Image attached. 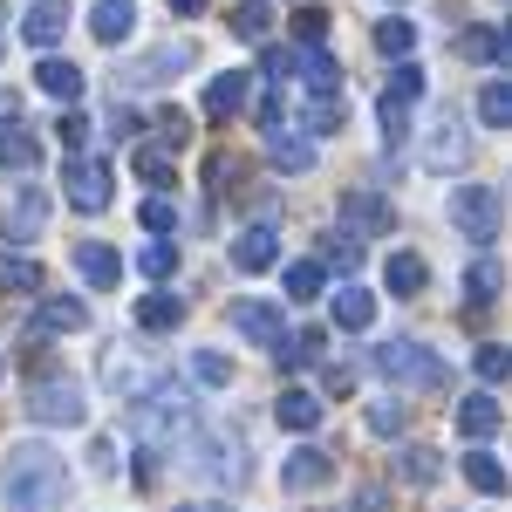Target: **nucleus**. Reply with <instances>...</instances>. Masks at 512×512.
Masks as SVG:
<instances>
[{"label":"nucleus","instance_id":"obj_1","mask_svg":"<svg viewBox=\"0 0 512 512\" xmlns=\"http://www.w3.org/2000/svg\"><path fill=\"white\" fill-rule=\"evenodd\" d=\"M69 499V465L48 444H14L0 465V506L7 512H62Z\"/></svg>","mask_w":512,"mask_h":512},{"label":"nucleus","instance_id":"obj_2","mask_svg":"<svg viewBox=\"0 0 512 512\" xmlns=\"http://www.w3.org/2000/svg\"><path fill=\"white\" fill-rule=\"evenodd\" d=\"M130 437H137L144 465L151 458H178L198 437V403L185 390H171V383H151V390L137 396V410H130Z\"/></svg>","mask_w":512,"mask_h":512},{"label":"nucleus","instance_id":"obj_3","mask_svg":"<svg viewBox=\"0 0 512 512\" xmlns=\"http://www.w3.org/2000/svg\"><path fill=\"white\" fill-rule=\"evenodd\" d=\"M376 369L390 376L396 390H444V355L424 349V342H403V335L376 349Z\"/></svg>","mask_w":512,"mask_h":512},{"label":"nucleus","instance_id":"obj_4","mask_svg":"<svg viewBox=\"0 0 512 512\" xmlns=\"http://www.w3.org/2000/svg\"><path fill=\"white\" fill-rule=\"evenodd\" d=\"M451 226H458V239H472V246H492L499 226H506L499 185H458L451 192Z\"/></svg>","mask_w":512,"mask_h":512},{"label":"nucleus","instance_id":"obj_5","mask_svg":"<svg viewBox=\"0 0 512 512\" xmlns=\"http://www.w3.org/2000/svg\"><path fill=\"white\" fill-rule=\"evenodd\" d=\"M178 458H192V472L205 485H219V492H239L246 485V444L239 437H192Z\"/></svg>","mask_w":512,"mask_h":512},{"label":"nucleus","instance_id":"obj_6","mask_svg":"<svg viewBox=\"0 0 512 512\" xmlns=\"http://www.w3.org/2000/svg\"><path fill=\"white\" fill-rule=\"evenodd\" d=\"M192 62H198L192 41H158V48H144L137 62H123V69H117V89H164V82L185 76Z\"/></svg>","mask_w":512,"mask_h":512},{"label":"nucleus","instance_id":"obj_7","mask_svg":"<svg viewBox=\"0 0 512 512\" xmlns=\"http://www.w3.org/2000/svg\"><path fill=\"white\" fill-rule=\"evenodd\" d=\"M28 417H35V424H62V431L89 424L82 383L76 376H35V383H28Z\"/></svg>","mask_w":512,"mask_h":512},{"label":"nucleus","instance_id":"obj_8","mask_svg":"<svg viewBox=\"0 0 512 512\" xmlns=\"http://www.w3.org/2000/svg\"><path fill=\"white\" fill-rule=\"evenodd\" d=\"M233 335L253 342V349H267V355H280V342H287V308H274V301H233Z\"/></svg>","mask_w":512,"mask_h":512},{"label":"nucleus","instance_id":"obj_9","mask_svg":"<svg viewBox=\"0 0 512 512\" xmlns=\"http://www.w3.org/2000/svg\"><path fill=\"white\" fill-rule=\"evenodd\" d=\"M390 226H396V212H390L383 192H349L342 198V239H376V233H390Z\"/></svg>","mask_w":512,"mask_h":512},{"label":"nucleus","instance_id":"obj_10","mask_svg":"<svg viewBox=\"0 0 512 512\" xmlns=\"http://www.w3.org/2000/svg\"><path fill=\"white\" fill-rule=\"evenodd\" d=\"M62 185H69V205H76V212H103V205H110V164L103 158H69V178H62Z\"/></svg>","mask_w":512,"mask_h":512},{"label":"nucleus","instance_id":"obj_11","mask_svg":"<svg viewBox=\"0 0 512 512\" xmlns=\"http://www.w3.org/2000/svg\"><path fill=\"white\" fill-rule=\"evenodd\" d=\"M472 158V137H465V123H458V110H444L431 130V144H424V164L431 171H458V164Z\"/></svg>","mask_w":512,"mask_h":512},{"label":"nucleus","instance_id":"obj_12","mask_svg":"<svg viewBox=\"0 0 512 512\" xmlns=\"http://www.w3.org/2000/svg\"><path fill=\"white\" fill-rule=\"evenodd\" d=\"M246 103H253V69H226V76L205 82V117L226 123V117H239Z\"/></svg>","mask_w":512,"mask_h":512},{"label":"nucleus","instance_id":"obj_13","mask_svg":"<svg viewBox=\"0 0 512 512\" xmlns=\"http://www.w3.org/2000/svg\"><path fill=\"white\" fill-rule=\"evenodd\" d=\"M328 478H335V458H328L321 444L287 451V465H280V485H287V492H315V485H328Z\"/></svg>","mask_w":512,"mask_h":512},{"label":"nucleus","instance_id":"obj_14","mask_svg":"<svg viewBox=\"0 0 512 512\" xmlns=\"http://www.w3.org/2000/svg\"><path fill=\"white\" fill-rule=\"evenodd\" d=\"M280 260V233L274 226H246V233H233V267L239 274H267Z\"/></svg>","mask_w":512,"mask_h":512},{"label":"nucleus","instance_id":"obj_15","mask_svg":"<svg viewBox=\"0 0 512 512\" xmlns=\"http://www.w3.org/2000/svg\"><path fill=\"white\" fill-rule=\"evenodd\" d=\"M0 226H7V239H14V246L41 239V226H48V192H41V185H28V192L7 205V219H0Z\"/></svg>","mask_w":512,"mask_h":512},{"label":"nucleus","instance_id":"obj_16","mask_svg":"<svg viewBox=\"0 0 512 512\" xmlns=\"http://www.w3.org/2000/svg\"><path fill=\"white\" fill-rule=\"evenodd\" d=\"M21 35H28V41L41 48V55H48L55 41L69 35V0H35V7L21 14Z\"/></svg>","mask_w":512,"mask_h":512},{"label":"nucleus","instance_id":"obj_17","mask_svg":"<svg viewBox=\"0 0 512 512\" xmlns=\"http://www.w3.org/2000/svg\"><path fill=\"white\" fill-rule=\"evenodd\" d=\"M130 28H137V0H96L89 7V35L103 41V48L130 41Z\"/></svg>","mask_w":512,"mask_h":512},{"label":"nucleus","instance_id":"obj_18","mask_svg":"<svg viewBox=\"0 0 512 512\" xmlns=\"http://www.w3.org/2000/svg\"><path fill=\"white\" fill-rule=\"evenodd\" d=\"M76 274L89 280V287H117V280H123V253H117V246H103V239H82V246H76Z\"/></svg>","mask_w":512,"mask_h":512},{"label":"nucleus","instance_id":"obj_19","mask_svg":"<svg viewBox=\"0 0 512 512\" xmlns=\"http://www.w3.org/2000/svg\"><path fill=\"white\" fill-rule=\"evenodd\" d=\"M35 82H41V96H55V103H69V110H76L82 103V69L76 62H62V55H41V69H35Z\"/></svg>","mask_w":512,"mask_h":512},{"label":"nucleus","instance_id":"obj_20","mask_svg":"<svg viewBox=\"0 0 512 512\" xmlns=\"http://www.w3.org/2000/svg\"><path fill=\"white\" fill-rule=\"evenodd\" d=\"M274 417H280V431L315 437V431H321V396H315V390H280V396H274Z\"/></svg>","mask_w":512,"mask_h":512},{"label":"nucleus","instance_id":"obj_21","mask_svg":"<svg viewBox=\"0 0 512 512\" xmlns=\"http://www.w3.org/2000/svg\"><path fill=\"white\" fill-rule=\"evenodd\" d=\"M0 164H7V171H35L41 164V144L28 137L21 117H0Z\"/></svg>","mask_w":512,"mask_h":512},{"label":"nucleus","instance_id":"obj_22","mask_svg":"<svg viewBox=\"0 0 512 512\" xmlns=\"http://www.w3.org/2000/svg\"><path fill=\"white\" fill-rule=\"evenodd\" d=\"M267 158L280 164V171H315V137H294V130H267Z\"/></svg>","mask_w":512,"mask_h":512},{"label":"nucleus","instance_id":"obj_23","mask_svg":"<svg viewBox=\"0 0 512 512\" xmlns=\"http://www.w3.org/2000/svg\"><path fill=\"white\" fill-rule=\"evenodd\" d=\"M294 69H301V82H308L315 96H342V69H335V55H328V48H301V55H294Z\"/></svg>","mask_w":512,"mask_h":512},{"label":"nucleus","instance_id":"obj_24","mask_svg":"<svg viewBox=\"0 0 512 512\" xmlns=\"http://www.w3.org/2000/svg\"><path fill=\"white\" fill-rule=\"evenodd\" d=\"M499 417H506V410H499V396H492V390H478V396H465V403H458V431L472 437V444L499 431Z\"/></svg>","mask_w":512,"mask_h":512},{"label":"nucleus","instance_id":"obj_25","mask_svg":"<svg viewBox=\"0 0 512 512\" xmlns=\"http://www.w3.org/2000/svg\"><path fill=\"white\" fill-rule=\"evenodd\" d=\"M35 328H48V335H82V328H89V301H69V294H55V301H41Z\"/></svg>","mask_w":512,"mask_h":512},{"label":"nucleus","instance_id":"obj_26","mask_svg":"<svg viewBox=\"0 0 512 512\" xmlns=\"http://www.w3.org/2000/svg\"><path fill=\"white\" fill-rule=\"evenodd\" d=\"M103 383H110V390H117L123 403H137V396L151 390V383H158V376H151V369H144V362H130V355H110V362H103Z\"/></svg>","mask_w":512,"mask_h":512},{"label":"nucleus","instance_id":"obj_27","mask_svg":"<svg viewBox=\"0 0 512 512\" xmlns=\"http://www.w3.org/2000/svg\"><path fill=\"white\" fill-rule=\"evenodd\" d=\"M458 55H465V62H506V28H499V21L465 28V35H458Z\"/></svg>","mask_w":512,"mask_h":512},{"label":"nucleus","instance_id":"obj_28","mask_svg":"<svg viewBox=\"0 0 512 512\" xmlns=\"http://www.w3.org/2000/svg\"><path fill=\"white\" fill-rule=\"evenodd\" d=\"M328 315H335V328H342V335H362V328L376 321V294H362V287H342Z\"/></svg>","mask_w":512,"mask_h":512},{"label":"nucleus","instance_id":"obj_29","mask_svg":"<svg viewBox=\"0 0 512 512\" xmlns=\"http://www.w3.org/2000/svg\"><path fill=\"white\" fill-rule=\"evenodd\" d=\"M178 321H185V301H178V294H144V301H137V328H144V335H171Z\"/></svg>","mask_w":512,"mask_h":512},{"label":"nucleus","instance_id":"obj_30","mask_svg":"<svg viewBox=\"0 0 512 512\" xmlns=\"http://www.w3.org/2000/svg\"><path fill=\"white\" fill-rule=\"evenodd\" d=\"M41 287H48L41 267L28 260V253H14V246H7V253H0V294H41Z\"/></svg>","mask_w":512,"mask_h":512},{"label":"nucleus","instance_id":"obj_31","mask_svg":"<svg viewBox=\"0 0 512 512\" xmlns=\"http://www.w3.org/2000/svg\"><path fill=\"white\" fill-rule=\"evenodd\" d=\"M437 472H444V458H437L431 444H403L396 451V478L403 485H437Z\"/></svg>","mask_w":512,"mask_h":512},{"label":"nucleus","instance_id":"obj_32","mask_svg":"<svg viewBox=\"0 0 512 512\" xmlns=\"http://www.w3.org/2000/svg\"><path fill=\"white\" fill-rule=\"evenodd\" d=\"M424 280H431V267L417 253H390V267H383V287L390 294H424Z\"/></svg>","mask_w":512,"mask_h":512},{"label":"nucleus","instance_id":"obj_33","mask_svg":"<svg viewBox=\"0 0 512 512\" xmlns=\"http://www.w3.org/2000/svg\"><path fill=\"white\" fill-rule=\"evenodd\" d=\"M321 280H328V267H321V260H294V267H287V301H294V308L321 301Z\"/></svg>","mask_w":512,"mask_h":512},{"label":"nucleus","instance_id":"obj_34","mask_svg":"<svg viewBox=\"0 0 512 512\" xmlns=\"http://www.w3.org/2000/svg\"><path fill=\"white\" fill-rule=\"evenodd\" d=\"M478 123H485V130H506V123H512V89L499 76L478 89Z\"/></svg>","mask_w":512,"mask_h":512},{"label":"nucleus","instance_id":"obj_35","mask_svg":"<svg viewBox=\"0 0 512 512\" xmlns=\"http://www.w3.org/2000/svg\"><path fill=\"white\" fill-rule=\"evenodd\" d=\"M465 478H472L485 499H499V492H506V465H499L492 451H465Z\"/></svg>","mask_w":512,"mask_h":512},{"label":"nucleus","instance_id":"obj_36","mask_svg":"<svg viewBox=\"0 0 512 512\" xmlns=\"http://www.w3.org/2000/svg\"><path fill=\"white\" fill-rule=\"evenodd\" d=\"M342 110H349L342 96H315V103L301 110V130H308V137H335V130H342Z\"/></svg>","mask_w":512,"mask_h":512},{"label":"nucleus","instance_id":"obj_37","mask_svg":"<svg viewBox=\"0 0 512 512\" xmlns=\"http://www.w3.org/2000/svg\"><path fill=\"white\" fill-rule=\"evenodd\" d=\"M376 48L390 55V62H410V48H417V21H376Z\"/></svg>","mask_w":512,"mask_h":512},{"label":"nucleus","instance_id":"obj_38","mask_svg":"<svg viewBox=\"0 0 512 512\" xmlns=\"http://www.w3.org/2000/svg\"><path fill=\"white\" fill-rule=\"evenodd\" d=\"M267 28H274V0H239L233 7V35L267 41Z\"/></svg>","mask_w":512,"mask_h":512},{"label":"nucleus","instance_id":"obj_39","mask_svg":"<svg viewBox=\"0 0 512 512\" xmlns=\"http://www.w3.org/2000/svg\"><path fill=\"white\" fill-rule=\"evenodd\" d=\"M465 301H472V308H492V301H499V267H492V260H472V267H465Z\"/></svg>","mask_w":512,"mask_h":512},{"label":"nucleus","instance_id":"obj_40","mask_svg":"<svg viewBox=\"0 0 512 512\" xmlns=\"http://www.w3.org/2000/svg\"><path fill=\"white\" fill-rule=\"evenodd\" d=\"M472 369H478V383L492 390V383H506V369H512V355H506V342H478V355H472Z\"/></svg>","mask_w":512,"mask_h":512},{"label":"nucleus","instance_id":"obj_41","mask_svg":"<svg viewBox=\"0 0 512 512\" xmlns=\"http://www.w3.org/2000/svg\"><path fill=\"white\" fill-rule=\"evenodd\" d=\"M137 274H151V280H171V274H178V246H171V239H151V246L137 253Z\"/></svg>","mask_w":512,"mask_h":512},{"label":"nucleus","instance_id":"obj_42","mask_svg":"<svg viewBox=\"0 0 512 512\" xmlns=\"http://www.w3.org/2000/svg\"><path fill=\"white\" fill-rule=\"evenodd\" d=\"M280 362H287V369H308V362H321V328L287 335V342H280Z\"/></svg>","mask_w":512,"mask_h":512},{"label":"nucleus","instance_id":"obj_43","mask_svg":"<svg viewBox=\"0 0 512 512\" xmlns=\"http://www.w3.org/2000/svg\"><path fill=\"white\" fill-rule=\"evenodd\" d=\"M192 376L205 383V390H226V383H233V362H226L219 349H198L192 355Z\"/></svg>","mask_w":512,"mask_h":512},{"label":"nucleus","instance_id":"obj_44","mask_svg":"<svg viewBox=\"0 0 512 512\" xmlns=\"http://www.w3.org/2000/svg\"><path fill=\"white\" fill-rule=\"evenodd\" d=\"M410 424V403H396V396H383V403H369V431L376 437H396Z\"/></svg>","mask_w":512,"mask_h":512},{"label":"nucleus","instance_id":"obj_45","mask_svg":"<svg viewBox=\"0 0 512 512\" xmlns=\"http://www.w3.org/2000/svg\"><path fill=\"white\" fill-rule=\"evenodd\" d=\"M383 96H396V103H417L424 96V69L417 62H396V76H390V89Z\"/></svg>","mask_w":512,"mask_h":512},{"label":"nucleus","instance_id":"obj_46","mask_svg":"<svg viewBox=\"0 0 512 512\" xmlns=\"http://www.w3.org/2000/svg\"><path fill=\"white\" fill-rule=\"evenodd\" d=\"M144 233H158V239H164V233H178V205H171L164 192H158V198H144Z\"/></svg>","mask_w":512,"mask_h":512},{"label":"nucleus","instance_id":"obj_47","mask_svg":"<svg viewBox=\"0 0 512 512\" xmlns=\"http://www.w3.org/2000/svg\"><path fill=\"white\" fill-rule=\"evenodd\" d=\"M89 130H96V123L82 117V110H69V117L55 123V137H62V151H69V158H82V144H89Z\"/></svg>","mask_w":512,"mask_h":512},{"label":"nucleus","instance_id":"obj_48","mask_svg":"<svg viewBox=\"0 0 512 512\" xmlns=\"http://www.w3.org/2000/svg\"><path fill=\"white\" fill-rule=\"evenodd\" d=\"M376 110H383V137H390V151H396V144L410 137V103H396V96H383Z\"/></svg>","mask_w":512,"mask_h":512},{"label":"nucleus","instance_id":"obj_49","mask_svg":"<svg viewBox=\"0 0 512 512\" xmlns=\"http://www.w3.org/2000/svg\"><path fill=\"white\" fill-rule=\"evenodd\" d=\"M294 35H301V48H321V41H328V14H321V7H301V14H294Z\"/></svg>","mask_w":512,"mask_h":512},{"label":"nucleus","instance_id":"obj_50","mask_svg":"<svg viewBox=\"0 0 512 512\" xmlns=\"http://www.w3.org/2000/svg\"><path fill=\"white\" fill-rule=\"evenodd\" d=\"M321 260H328V267H342V274H355V267H362V246H355V239H328V253H321Z\"/></svg>","mask_w":512,"mask_h":512},{"label":"nucleus","instance_id":"obj_51","mask_svg":"<svg viewBox=\"0 0 512 512\" xmlns=\"http://www.w3.org/2000/svg\"><path fill=\"white\" fill-rule=\"evenodd\" d=\"M260 76H267V82L280 89V82L294 76V55H287V48H260Z\"/></svg>","mask_w":512,"mask_h":512},{"label":"nucleus","instance_id":"obj_52","mask_svg":"<svg viewBox=\"0 0 512 512\" xmlns=\"http://www.w3.org/2000/svg\"><path fill=\"white\" fill-rule=\"evenodd\" d=\"M137 178L144 185H171V158L164 151H137Z\"/></svg>","mask_w":512,"mask_h":512},{"label":"nucleus","instance_id":"obj_53","mask_svg":"<svg viewBox=\"0 0 512 512\" xmlns=\"http://www.w3.org/2000/svg\"><path fill=\"white\" fill-rule=\"evenodd\" d=\"M110 137H144V117H137L123 96H117V110H110Z\"/></svg>","mask_w":512,"mask_h":512},{"label":"nucleus","instance_id":"obj_54","mask_svg":"<svg viewBox=\"0 0 512 512\" xmlns=\"http://www.w3.org/2000/svg\"><path fill=\"white\" fill-rule=\"evenodd\" d=\"M158 130L171 137V144H185V137H192V123H185V110H164V117H158Z\"/></svg>","mask_w":512,"mask_h":512},{"label":"nucleus","instance_id":"obj_55","mask_svg":"<svg viewBox=\"0 0 512 512\" xmlns=\"http://www.w3.org/2000/svg\"><path fill=\"white\" fill-rule=\"evenodd\" d=\"M355 512H383V492H376V485H369V492H362V499H355Z\"/></svg>","mask_w":512,"mask_h":512},{"label":"nucleus","instance_id":"obj_56","mask_svg":"<svg viewBox=\"0 0 512 512\" xmlns=\"http://www.w3.org/2000/svg\"><path fill=\"white\" fill-rule=\"evenodd\" d=\"M212 0H171V14H205Z\"/></svg>","mask_w":512,"mask_h":512},{"label":"nucleus","instance_id":"obj_57","mask_svg":"<svg viewBox=\"0 0 512 512\" xmlns=\"http://www.w3.org/2000/svg\"><path fill=\"white\" fill-rule=\"evenodd\" d=\"M0 117H21V103H14V89H0Z\"/></svg>","mask_w":512,"mask_h":512},{"label":"nucleus","instance_id":"obj_58","mask_svg":"<svg viewBox=\"0 0 512 512\" xmlns=\"http://www.w3.org/2000/svg\"><path fill=\"white\" fill-rule=\"evenodd\" d=\"M178 512H233V506H219V499H205V506H178Z\"/></svg>","mask_w":512,"mask_h":512},{"label":"nucleus","instance_id":"obj_59","mask_svg":"<svg viewBox=\"0 0 512 512\" xmlns=\"http://www.w3.org/2000/svg\"><path fill=\"white\" fill-rule=\"evenodd\" d=\"M0 41H7V14H0Z\"/></svg>","mask_w":512,"mask_h":512},{"label":"nucleus","instance_id":"obj_60","mask_svg":"<svg viewBox=\"0 0 512 512\" xmlns=\"http://www.w3.org/2000/svg\"><path fill=\"white\" fill-rule=\"evenodd\" d=\"M0 376H7V355H0Z\"/></svg>","mask_w":512,"mask_h":512}]
</instances>
